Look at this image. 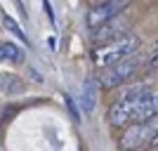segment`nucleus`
<instances>
[{"label": "nucleus", "mask_w": 158, "mask_h": 151, "mask_svg": "<svg viewBox=\"0 0 158 151\" xmlns=\"http://www.w3.org/2000/svg\"><path fill=\"white\" fill-rule=\"evenodd\" d=\"M139 47H142L139 36L125 33V36H120V38H116V40L102 43V47H97V50L92 52V59H94V64H97L99 69H104V66L116 64V61L130 57V54H137Z\"/></svg>", "instance_id": "1"}, {"label": "nucleus", "mask_w": 158, "mask_h": 151, "mask_svg": "<svg viewBox=\"0 0 158 151\" xmlns=\"http://www.w3.org/2000/svg\"><path fill=\"white\" fill-rule=\"evenodd\" d=\"M142 69V59H139V54H130L125 59L116 61V64H109L102 69L99 73V85L104 87V90H113V87H120L125 85L127 80H132L137 76V71Z\"/></svg>", "instance_id": "2"}, {"label": "nucleus", "mask_w": 158, "mask_h": 151, "mask_svg": "<svg viewBox=\"0 0 158 151\" xmlns=\"http://www.w3.org/2000/svg\"><path fill=\"white\" fill-rule=\"evenodd\" d=\"M158 132V116H151L146 120H137V123H130L123 137H120V146L123 149H139V146L149 144L153 139V135Z\"/></svg>", "instance_id": "3"}, {"label": "nucleus", "mask_w": 158, "mask_h": 151, "mask_svg": "<svg viewBox=\"0 0 158 151\" xmlns=\"http://www.w3.org/2000/svg\"><path fill=\"white\" fill-rule=\"evenodd\" d=\"M127 28H130V21L120 12V14H116V17H111L109 21L94 26L92 28V40L94 43H109V40H116V38H120V36H125Z\"/></svg>", "instance_id": "4"}, {"label": "nucleus", "mask_w": 158, "mask_h": 151, "mask_svg": "<svg viewBox=\"0 0 158 151\" xmlns=\"http://www.w3.org/2000/svg\"><path fill=\"white\" fill-rule=\"evenodd\" d=\"M130 2L132 0H102L99 5H94L92 10L87 12V26L94 28V26H99V24L109 21L111 17H116V14L123 12Z\"/></svg>", "instance_id": "5"}, {"label": "nucleus", "mask_w": 158, "mask_h": 151, "mask_svg": "<svg viewBox=\"0 0 158 151\" xmlns=\"http://www.w3.org/2000/svg\"><path fill=\"white\" fill-rule=\"evenodd\" d=\"M151 116H158V87L156 85L137 99V106H135V123H137V120H146V118H151Z\"/></svg>", "instance_id": "6"}, {"label": "nucleus", "mask_w": 158, "mask_h": 151, "mask_svg": "<svg viewBox=\"0 0 158 151\" xmlns=\"http://www.w3.org/2000/svg\"><path fill=\"white\" fill-rule=\"evenodd\" d=\"M99 80L94 78H87L83 90H80V109L85 113H92L94 111V104H97V94H99Z\"/></svg>", "instance_id": "7"}, {"label": "nucleus", "mask_w": 158, "mask_h": 151, "mask_svg": "<svg viewBox=\"0 0 158 151\" xmlns=\"http://www.w3.org/2000/svg\"><path fill=\"white\" fill-rule=\"evenodd\" d=\"M19 92H24V83L14 73H0V94L12 97V94H19Z\"/></svg>", "instance_id": "8"}, {"label": "nucleus", "mask_w": 158, "mask_h": 151, "mask_svg": "<svg viewBox=\"0 0 158 151\" xmlns=\"http://www.w3.org/2000/svg\"><path fill=\"white\" fill-rule=\"evenodd\" d=\"M21 50L17 45H12V43H0V61H21Z\"/></svg>", "instance_id": "9"}, {"label": "nucleus", "mask_w": 158, "mask_h": 151, "mask_svg": "<svg viewBox=\"0 0 158 151\" xmlns=\"http://www.w3.org/2000/svg\"><path fill=\"white\" fill-rule=\"evenodd\" d=\"M2 24H5V26L10 28L12 33H17V36H19V38L24 40V43H26V33H24L19 26H17V24H14V19H12V17H7V14H5V17H2Z\"/></svg>", "instance_id": "10"}, {"label": "nucleus", "mask_w": 158, "mask_h": 151, "mask_svg": "<svg viewBox=\"0 0 158 151\" xmlns=\"http://www.w3.org/2000/svg\"><path fill=\"white\" fill-rule=\"evenodd\" d=\"M149 66H151V69H158V43L153 45V50H151V57H149Z\"/></svg>", "instance_id": "11"}, {"label": "nucleus", "mask_w": 158, "mask_h": 151, "mask_svg": "<svg viewBox=\"0 0 158 151\" xmlns=\"http://www.w3.org/2000/svg\"><path fill=\"white\" fill-rule=\"evenodd\" d=\"M149 146H153V149H158V132H156V135H153V139H151V142H149Z\"/></svg>", "instance_id": "12"}]
</instances>
